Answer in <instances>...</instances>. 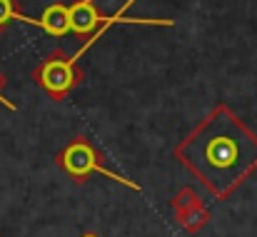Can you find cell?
Listing matches in <instances>:
<instances>
[{"label": "cell", "instance_id": "1", "mask_svg": "<svg viewBox=\"0 0 257 237\" xmlns=\"http://www.w3.org/2000/svg\"><path fill=\"white\" fill-rule=\"evenodd\" d=\"M185 165L217 200H227L257 170V135L225 105L210 115L175 148Z\"/></svg>", "mask_w": 257, "mask_h": 237}, {"label": "cell", "instance_id": "2", "mask_svg": "<svg viewBox=\"0 0 257 237\" xmlns=\"http://www.w3.org/2000/svg\"><path fill=\"white\" fill-rule=\"evenodd\" d=\"M55 162H58V167H60L65 175H70L75 182H85L90 175H105L107 180H112V182H117V185H125L127 190H135V192L143 190L135 180H130V177H125V175H120V172H115V170H110V167L102 162V155L97 153V148H95L87 138H75L73 143H68V145L58 153Z\"/></svg>", "mask_w": 257, "mask_h": 237}, {"label": "cell", "instance_id": "3", "mask_svg": "<svg viewBox=\"0 0 257 237\" xmlns=\"http://www.w3.org/2000/svg\"><path fill=\"white\" fill-rule=\"evenodd\" d=\"M85 78L83 68H78V58L75 55H65L60 50L50 53L35 70L33 80L38 82V87L50 95L53 100H63L70 95V90Z\"/></svg>", "mask_w": 257, "mask_h": 237}, {"label": "cell", "instance_id": "4", "mask_svg": "<svg viewBox=\"0 0 257 237\" xmlns=\"http://www.w3.org/2000/svg\"><path fill=\"white\" fill-rule=\"evenodd\" d=\"M20 23H28V25H35L40 28L43 33L53 35V38H63L70 33V5H63V3H53L45 8L43 18H28V15H18Z\"/></svg>", "mask_w": 257, "mask_h": 237}, {"label": "cell", "instance_id": "5", "mask_svg": "<svg viewBox=\"0 0 257 237\" xmlns=\"http://www.w3.org/2000/svg\"><path fill=\"white\" fill-rule=\"evenodd\" d=\"M105 15L97 13L92 0H75L70 5V33H75L78 38L95 35L102 28Z\"/></svg>", "mask_w": 257, "mask_h": 237}, {"label": "cell", "instance_id": "6", "mask_svg": "<svg viewBox=\"0 0 257 237\" xmlns=\"http://www.w3.org/2000/svg\"><path fill=\"white\" fill-rule=\"evenodd\" d=\"M175 220H177V225H180L185 232L197 235V232L210 222V210H207L205 205H200V207H195V210H190V212H185V215H180V217H175Z\"/></svg>", "mask_w": 257, "mask_h": 237}, {"label": "cell", "instance_id": "7", "mask_svg": "<svg viewBox=\"0 0 257 237\" xmlns=\"http://www.w3.org/2000/svg\"><path fill=\"white\" fill-rule=\"evenodd\" d=\"M200 205H202V197L197 195L195 187H182V190L172 197L175 217H180V215H185V212H190V210H195V207H200Z\"/></svg>", "mask_w": 257, "mask_h": 237}, {"label": "cell", "instance_id": "8", "mask_svg": "<svg viewBox=\"0 0 257 237\" xmlns=\"http://www.w3.org/2000/svg\"><path fill=\"white\" fill-rule=\"evenodd\" d=\"M18 10H15V5H13V0H0V33L13 23V20H18Z\"/></svg>", "mask_w": 257, "mask_h": 237}, {"label": "cell", "instance_id": "9", "mask_svg": "<svg viewBox=\"0 0 257 237\" xmlns=\"http://www.w3.org/2000/svg\"><path fill=\"white\" fill-rule=\"evenodd\" d=\"M5 82H8V80H5V75L0 73V87H5ZM0 105H5L8 110H15V102H10V100L3 95V92H0Z\"/></svg>", "mask_w": 257, "mask_h": 237}, {"label": "cell", "instance_id": "10", "mask_svg": "<svg viewBox=\"0 0 257 237\" xmlns=\"http://www.w3.org/2000/svg\"><path fill=\"white\" fill-rule=\"evenodd\" d=\"M80 237H100V235H95V232H83Z\"/></svg>", "mask_w": 257, "mask_h": 237}, {"label": "cell", "instance_id": "11", "mask_svg": "<svg viewBox=\"0 0 257 237\" xmlns=\"http://www.w3.org/2000/svg\"><path fill=\"white\" fill-rule=\"evenodd\" d=\"M0 237H3V235H0Z\"/></svg>", "mask_w": 257, "mask_h": 237}]
</instances>
